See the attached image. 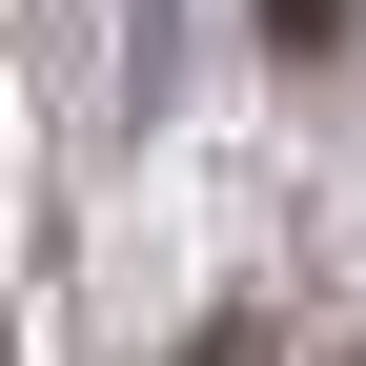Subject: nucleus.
I'll list each match as a JSON object with an SVG mask.
<instances>
[{"mask_svg":"<svg viewBox=\"0 0 366 366\" xmlns=\"http://www.w3.org/2000/svg\"><path fill=\"white\" fill-rule=\"evenodd\" d=\"M346 366H366V346H346Z\"/></svg>","mask_w":366,"mask_h":366,"instance_id":"7ed1b4c3","label":"nucleus"},{"mask_svg":"<svg viewBox=\"0 0 366 366\" xmlns=\"http://www.w3.org/2000/svg\"><path fill=\"white\" fill-rule=\"evenodd\" d=\"M183 366H264V346H244V326H204V346H183Z\"/></svg>","mask_w":366,"mask_h":366,"instance_id":"f03ea898","label":"nucleus"},{"mask_svg":"<svg viewBox=\"0 0 366 366\" xmlns=\"http://www.w3.org/2000/svg\"><path fill=\"white\" fill-rule=\"evenodd\" d=\"M264 41H285V61H326V41H346V0H264Z\"/></svg>","mask_w":366,"mask_h":366,"instance_id":"f257e3e1","label":"nucleus"}]
</instances>
